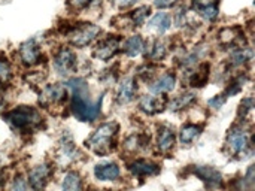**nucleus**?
I'll return each mask as SVG.
<instances>
[{
    "label": "nucleus",
    "mask_w": 255,
    "mask_h": 191,
    "mask_svg": "<svg viewBox=\"0 0 255 191\" xmlns=\"http://www.w3.org/2000/svg\"><path fill=\"white\" fill-rule=\"evenodd\" d=\"M67 87L72 90V111L75 117L81 121H94L100 115L102 108V96L93 102L88 94L87 84L82 78L67 81Z\"/></svg>",
    "instance_id": "nucleus-1"
},
{
    "label": "nucleus",
    "mask_w": 255,
    "mask_h": 191,
    "mask_svg": "<svg viewBox=\"0 0 255 191\" xmlns=\"http://www.w3.org/2000/svg\"><path fill=\"white\" fill-rule=\"evenodd\" d=\"M118 124L117 123H105L102 124L87 141L85 145L93 153L99 156H108L114 151L117 136H118Z\"/></svg>",
    "instance_id": "nucleus-2"
},
{
    "label": "nucleus",
    "mask_w": 255,
    "mask_h": 191,
    "mask_svg": "<svg viewBox=\"0 0 255 191\" xmlns=\"http://www.w3.org/2000/svg\"><path fill=\"white\" fill-rule=\"evenodd\" d=\"M4 121L15 132H31L42 123V115L31 106H18L4 114Z\"/></svg>",
    "instance_id": "nucleus-3"
},
{
    "label": "nucleus",
    "mask_w": 255,
    "mask_h": 191,
    "mask_svg": "<svg viewBox=\"0 0 255 191\" xmlns=\"http://www.w3.org/2000/svg\"><path fill=\"white\" fill-rule=\"evenodd\" d=\"M226 147L233 156H247L251 148V132L245 127H233L227 135Z\"/></svg>",
    "instance_id": "nucleus-4"
},
{
    "label": "nucleus",
    "mask_w": 255,
    "mask_h": 191,
    "mask_svg": "<svg viewBox=\"0 0 255 191\" xmlns=\"http://www.w3.org/2000/svg\"><path fill=\"white\" fill-rule=\"evenodd\" d=\"M69 40L73 46L84 48L90 45L99 34H100V27L94 24H81L73 27L69 33Z\"/></svg>",
    "instance_id": "nucleus-5"
},
{
    "label": "nucleus",
    "mask_w": 255,
    "mask_h": 191,
    "mask_svg": "<svg viewBox=\"0 0 255 191\" xmlns=\"http://www.w3.org/2000/svg\"><path fill=\"white\" fill-rule=\"evenodd\" d=\"M66 100H67V88L61 84H52L45 87L39 97V103L46 109L60 106Z\"/></svg>",
    "instance_id": "nucleus-6"
},
{
    "label": "nucleus",
    "mask_w": 255,
    "mask_h": 191,
    "mask_svg": "<svg viewBox=\"0 0 255 191\" xmlns=\"http://www.w3.org/2000/svg\"><path fill=\"white\" fill-rule=\"evenodd\" d=\"M54 67L58 75L67 76L75 72L76 69V55L69 48H61L54 55Z\"/></svg>",
    "instance_id": "nucleus-7"
},
{
    "label": "nucleus",
    "mask_w": 255,
    "mask_h": 191,
    "mask_svg": "<svg viewBox=\"0 0 255 191\" xmlns=\"http://www.w3.org/2000/svg\"><path fill=\"white\" fill-rule=\"evenodd\" d=\"M52 175V168L49 165H39L28 172V186L33 191H42Z\"/></svg>",
    "instance_id": "nucleus-8"
},
{
    "label": "nucleus",
    "mask_w": 255,
    "mask_h": 191,
    "mask_svg": "<svg viewBox=\"0 0 255 191\" xmlns=\"http://www.w3.org/2000/svg\"><path fill=\"white\" fill-rule=\"evenodd\" d=\"M120 42L121 39L120 37H106L103 40H100L97 43V46L94 48V52L93 55L97 58V60H102V61H108L111 60L114 55H117V52L120 51Z\"/></svg>",
    "instance_id": "nucleus-9"
},
{
    "label": "nucleus",
    "mask_w": 255,
    "mask_h": 191,
    "mask_svg": "<svg viewBox=\"0 0 255 191\" xmlns=\"http://www.w3.org/2000/svg\"><path fill=\"white\" fill-rule=\"evenodd\" d=\"M40 57H42V52L34 39H30L19 46V58L25 66L37 64L40 61Z\"/></svg>",
    "instance_id": "nucleus-10"
},
{
    "label": "nucleus",
    "mask_w": 255,
    "mask_h": 191,
    "mask_svg": "<svg viewBox=\"0 0 255 191\" xmlns=\"http://www.w3.org/2000/svg\"><path fill=\"white\" fill-rule=\"evenodd\" d=\"M193 174L202 180L208 187L214 189V187H220L223 184V175L211 166H196L193 169Z\"/></svg>",
    "instance_id": "nucleus-11"
},
{
    "label": "nucleus",
    "mask_w": 255,
    "mask_h": 191,
    "mask_svg": "<svg viewBox=\"0 0 255 191\" xmlns=\"http://www.w3.org/2000/svg\"><path fill=\"white\" fill-rule=\"evenodd\" d=\"M128 171L134 177H152V175H157L160 172V166L154 162L139 159V160H134L128 165Z\"/></svg>",
    "instance_id": "nucleus-12"
},
{
    "label": "nucleus",
    "mask_w": 255,
    "mask_h": 191,
    "mask_svg": "<svg viewBox=\"0 0 255 191\" xmlns=\"http://www.w3.org/2000/svg\"><path fill=\"white\" fill-rule=\"evenodd\" d=\"M193 9L208 21L218 16V0H193Z\"/></svg>",
    "instance_id": "nucleus-13"
},
{
    "label": "nucleus",
    "mask_w": 255,
    "mask_h": 191,
    "mask_svg": "<svg viewBox=\"0 0 255 191\" xmlns=\"http://www.w3.org/2000/svg\"><path fill=\"white\" fill-rule=\"evenodd\" d=\"M134 93H136V79L133 76H127L121 81V84L118 87L117 99L121 105H126L134 99Z\"/></svg>",
    "instance_id": "nucleus-14"
},
{
    "label": "nucleus",
    "mask_w": 255,
    "mask_h": 191,
    "mask_svg": "<svg viewBox=\"0 0 255 191\" xmlns=\"http://www.w3.org/2000/svg\"><path fill=\"white\" fill-rule=\"evenodd\" d=\"M166 105V99H160V97H154V96H143L139 102V108L142 112L148 114V115H154L163 111Z\"/></svg>",
    "instance_id": "nucleus-15"
},
{
    "label": "nucleus",
    "mask_w": 255,
    "mask_h": 191,
    "mask_svg": "<svg viewBox=\"0 0 255 191\" xmlns=\"http://www.w3.org/2000/svg\"><path fill=\"white\" fill-rule=\"evenodd\" d=\"M157 147L161 153H169L175 147V133L170 127L161 126L157 133Z\"/></svg>",
    "instance_id": "nucleus-16"
},
{
    "label": "nucleus",
    "mask_w": 255,
    "mask_h": 191,
    "mask_svg": "<svg viewBox=\"0 0 255 191\" xmlns=\"http://www.w3.org/2000/svg\"><path fill=\"white\" fill-rule=\"evenodd\" d=\"M94 175L100 181H115L120 178V168L117 163H103L94 168Z\"/></svg>",
    "instance_id": "nucleus-17"
},
{
    "label": "nucleus",
    "mask_w": 255,
    "mask_h": 191,
    "mask_svg": "<svg viewBox=\"0 0 255 191\" xmlns=\"http://www.w3.org/2000/svg\"><path fill=\"white\" fill-rule=\"evenodd\" d=\"M175 82H176V78L173 73H164L158 79H155L152 84H149V90L157 94L169 93L175 88Z\"/></svg>",
    "instance_id": "nucleus-18"
},
{
    "label": "nucleus",
    "mask_w": 255,
    "mask_h": 191,
    "mask_svg": "<svg viewBox=\"0 0 255 191\" xmlns=\"http://www.w3.org/2000/svg\"><path fill=\"white\" fill-rule=\"evenodd\" d=\"M79 156V151L75 148L73 142L70 141V138H64V141L60 144V150H58V160L63 165H67L70 162H75Z\"/></svg>",
    "instance_id": "nucleus-19"
},
{
    "label": "nucleus",
    "mask_w": 255,
    "mask_h": 191,
    "mask_svg": "<svg viewBox=\"0 0 255 191\" xmlns=\"http://www.w3.org/2000/svg\"><path fill=\"white\" fill-rule=\"evenodd\" d=\"M202 133V126L197 124H185L182 126L181 132H179V141L184 145H190L191 142H194Z\"/></svg>",
    "instance_id": "nucleus-20"
},
{
    "label": "nucleus",
    "mask_w": 255,
    "mask_h": 191,
    "mask_svg": "<svg viewBox=\"0 0 255 191\" xmlns=\"http://www.w3.org/2000/svg\"><path fill=\"white\" fill-rule=\"evenodd\" d=\"M61 191H82V180L81 175L75 171H70L64 175Z\"/></svg>",
    "instance_id": "nucleus-21"
},
{
    "label": "nucleus",
    "mask_w": 255,
    "mask_h": 191,
    "mask_svg": "<svg viewBox=\"0 0 255 191\" xmlns=\"http://www.w3.org/2000/svg\"><path fill=\"white\" fill-rule=\"evenodd\" d=\"M143 51V39L139 34L130 36L126 42H124V52L128 57H136Z\"/></svg>",
    "instance_id": "nucleus-22"
},
{
    "label": "nucleus",
    "mask_w": 255,
    "mask_h": 191,
    "mask_svg": "<svg viewBox=\"0 0 255 191\" xmlns=\"http://www.w3.org/2000/svg\"><path fill=\"white\" fill-rule=\"evenodd\" d=\"M149 27H151L152 30H155L157 33H164V31H167V30L172 27V19H170V16H169L167 13L160 12V13H157V15L149 21Z\"/></svg>",
    "instance_id": "nucleus-23"
},
{
    "label": "nucleus",
    "mask_w": 255,
    "mask_h": 191,
    "mask_svg": "<svg viewBox=\"0 0 255 191\" xmlns=\"http://www.w3.org/2000/svg\"><path fill=\"white\" fill-rule=\"evenodd\" d=\"M149 142V136L146 135H131L126 139L124 142V148L130 153L139 151L140 148H145Z\"/></svg>",
    "instance_id": "nucleus-24"
},
{
    "label": "nucleus",
    "mask_w": 255,
    "mask_h": 191,
    "mask_svg": "<svg viewBox=\"0 0 255 191\" xmlns=\"http://www.w3.org/2000/svg\"><path fill=\"white\" fill-rule=\"evenodd\" d=\"M196 102V94L194 93H182L179 94L176 99H173L169 105L170 111H181L188 108L190 105H193Z\"/></svg>",
    "instance_id": "nucleus-25"
},
{
    "label": "nucleus",
    "mask_w": 255,
    "mask_h": 191,
    "mask_svg": "<svg viewBox=\"0 0 255 191\" xmlns=\"http://www.w3.org/2000/svg\"><path fill=\"white\" fill-rule=\"evenodd\" d=\"M253 57H254V52L251 48H236L232 52L230 60L235 66H241V64H245L250 60H253Z\"/></svg>",
    "instance_id": "nucleus-26"
},
{
    "label": "nucleus",
    "mask_w": 255,
    "mask_h": 191,
    "mask_svg": "<svg viewBox=\"0 0 255 191\" xmlns=\"http://www.w3.org/2000/svg\"><path fill=\"white\" fill-rule=\"evenodd\" d=\"M208 76H209V64H200L197 72L193 73V76L190 78V84L193 87H203L208 81Z\"/></svg>",
    "instance_id": "nucleus-27"
},
{
    "label": "nucleus",
    "mask_w": 255,
    "mask_h": 191,
    "mask_svg": "<svg viewBox=\"0 0 255 191\" xmlns=\"http://www.w3.org/2000/svg\"><path fill=\"white\" fill-rule=\"evenodd\" d=\"M166 54H167L166 43L163 40H160V39L158 40H154L152 45H151V48H149V52H148L149 58L154 60V61H158V60H163L166 57Z\"/></svg>",
    "instance_id": "nucleus-28"
},
{
    "label": "nucleus",
    "mask_w": 255,
    "mask_h": 191,
    "mask_svg": "<svg viewBox=\"0 0 255 191\" xmlns=\"http://www.w3.org/2000/svg\"><path fill=\"white\" fill-rule=\"evenodd\" d=\"M241 34H239V28H232V27H229V28H224L221 33H220V42L223 43V45H232V43H235V40L239 37Z\"/></svg>",
    "instance_id": "nucleus-29"
},
{
    "label": "nucleus",
    "mask_w": 255,
    "mask_h": 191,
    "mask_svg": "<svg viewBox=\"0 0 255 191\" xmlns=\"http://www.w3.org/2000/svg\"><path fill=\"white\" fill-rule=\"evenodd\" d=\"M151 13V9L148 6H142V7H137L136 10L131 12V18L134 21L136 25H142L146 19V16H149Z\"/></svg>",
    "instance_id": "nucleus-30"
},
{
    "label": "nucleus",
    "mask_w": 255,
    "mask_h": 191,
    "mask_svg": "<svg viewBox=\"0 0 255 191\" xmlns=\"http://www.w3.org/2000/svg\"><path fill=\"white\" fill-rule=\"evenodd\" d=\"M12 76V69L10 64L6 58L0 57V84H6Z\"/></svg>",
    "instance_id": "nucleus-31"
},
{
    "label": "nucleus",
    "mask_w": 255,
    "mask_h": 191,
    "mask_svg": "<svg viewBox=\"0 0 255 191\" xmlns=\"http://www.w3.org/2000/svg\"><path fill=\"white\" fill-rule=\"evenodd\" d=\"M244 82H245V78H239V79H236V81H233L232 82V85L226 90V97H229V96H235V94H238L241 90H242V87H244Z\"/></svg>",
    "instance_id": "nucleus-32"
},
{
    "label": "nucleus",
    "mask_w": 255,
    "mask_h": 191,
    "mask_svg": "<svg viewBox=\"0 0 255 191\" xmlns=\"http://www.w3.org/2000/svg\"><path fill=\"white\" fill-rule=\"evenodd\" d=\"M10 191H28V184H27V181L21 175H18L13 180V183H12Z\"/></svg>",
    "instance_id": "nucleus-33"
},
{
    "label": "nucleus",
    "mask_w": 255,
    "mask_h": 191,
    "mask_svg": "<svg viewBox=\"0 0 255 191\" xmlns=\"http://www.w3.org/2000/svg\"><path fill=\"white\" fill-rule=\"evenodd\" d=\"M253 106H254V100L251 99V97H248V99H245L242 103H241V109H239V115H247L251 109H253Z\"/></svg>",
    "instance_id": "nucleus-34"
},
{
    "label": "nucleus",
    "mask_w": 255,
    "mask_h": 191,
    "mask_svg": "<svg viewBox=\"0 0 255 191\" xmlns=\"http://www.w3.org/2000/svg\"><path fill=\"white\" fill-rule=\"evenodd\" d=\"M226 100H227V97H226V94L223 93V94H218L217 97L211 99L208 103H209V106H211V108H215V109H217V108H221V106L226 103Z\"/></svg>",
    "instance_id": "nucleus-35"
},
{
    "label": "nucleus",
    "mask_w": 255,
    "mask_h": 191,
    "mask_svg": "<svg viewBox=\"0 0 255 191\" xmlns=\"http://www.w3.org/2000/svg\"><path fill=\"white\" fill-rule=\"evenodd\" d=\"M178 0H154V4L157 6V7H161V9H164V7H170L172 4H175Z\"/></svg>",
    "instance_id": "nucleus-36"
},
{
    "label": "nucleus",
    "mask_w": 255,
    "mask_h": 191,
    "mask_svg": "<svg viewBox=\"0 0 255 191\" xmlns=\"http://www.w3.org/2000/svg\"><path fill=\"white\" fill-rule=\"evenodd\" d=\"M69 3L76 7V9H81V7H85L91 3V0H69Z\"/></svg>",
    "instance_id": "nucleus-37"
},
{
    "label": "nucleus",
    "mask_w": 255,
    "mask_h": 191,
    "mask_svg": "<svg viewBox=\"0 0 255 191\" xmlns=\"http://www.w3.org/2000/svg\"><path fill=\"white\" fill-rule=\"evenodd\" d=\"M136 1L137 0H115L117 6H120V7H128V6L134 4Z\"/></svg>",
    "instance_id": "nucleus-38"
}]
</instances>
